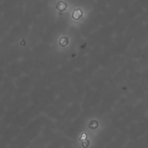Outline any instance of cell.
<instances>
[{"label": "cell", "instance_id": "cell-1", "mask_svg": "<svg viewBox=\"0 0 148 148\" xmlns=\"http://www.w3.org/2000/svg\"><path fill=\"white\" fill-rule=\"evenodd\" d=\"M82 15V11L79 9H76L73 11L72 13V17L75 20H78V19L80 18Z\"/></svg>", "mask_w": 148, "mask_h": 148}, {"label": "cell", "instance_id": "cell-2", "mask_svg": "<svg viewBox=\"0 0 148 148\" xmlns=\"http://www.w3.org/2000/svg\"><path fill=\"white\" fill-rule=\"evenodd\" d=\"M56 8L59 10V11H64L66 8V4L64 2H60L58 3V4L56 5Z\"/></svg>", "mask_w": 148, "mask_h": 148}, {"label": "cell", "instance_id": "cell-3", "mask_svg": "<svg viewBox=\"0 0 148 148\" xmlns=\"http://www.w3.org/2000/svg\"><path fill=\"white\" fill-rule=\"evenodd\" d=\"M68 43H69V40H68V39L65 37L62 38L60 39V40H59V43H60V45L62 46H66V45L68 44Z\"/></svg>", "mask_w": 148, "mask_h": 148}]
</instances>
